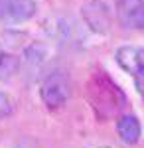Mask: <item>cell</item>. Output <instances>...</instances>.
Instances as JSON below:
<instances>
[{
	"mask_svg": "<svg viewBox=\"0 0 144 148\" xmlns=\"http://www.w3.org/2000/svg\"><path fill=\"white\" fill-rule=\"evenodd\" d=\"M81 18L91 32L109 34L112 26V12L103 0H89L81 6Z\"/></svg>",
	"mask_w": 144,
	"mask_h": 148,
	"instance_id": "obj_3",
	"label": "cell"
},
{
	"mask_svg": "<svg viewBox=\"0 0 144 148\" xmlns=\"http://www.w3.org/2000/svg\"><path fill=\"white\" fill-rule=\"evenodd\" d=\"M0 53H2V46H0Z\"/></svg>",
	"mask_w": 144,
	"mask_h": 148,
	"instance_id": "obj_11",
	"label": "cell"
},
{
	"mask_svg": "<svg viewBox=\"0 0 144 148\" xmlns=\"http://www.w3.org/2000/svg\"><path fill=\"white\" fill-rule=\"evenodd\" d=\"M14 109H16L14 99H12L8 93H2V91H0V119L10 116V114L14 113Z\"/></svg>",
	"mask_w": 144,
	"mask_h": 148,
	"instance_id": "obj_9",
	"label": "cell"
},
{
	"mask_svg": "<svg viewBox=\"0 0 144 148\" xmlns=\"http://www.w3.org/2000/svg\"><path fill=\"white\" fill-rule=\"evenodd\" d=\"M87 99L99 119H111L112 114H117L126 105L124 93L105 71L93 73V77L89 79Z\"/></svg>",
	"mask_w": 144,
	"mask_h": 148,
	"instance_id": "obj_1",
	"label": "cell"
},
{
	"mask_svg": "<svg viewBox=\"0 0 144 148\" xmlns=\"http://www.w3.org/2000/svg\"><path fill=\"white\" fill-rule=\"evenodd\" d=\"M18 67H20V57L2 49V53H0V79H10L18 71Z\"/></svg>",
	"mask_w": 144,
	"mask_h": 148,
	"instance_id": "obj_8",
	"label": "cell"
},
{
	"mask_svg": "<svg viewBox=\"0 0 144 148\" xmlns=\"http://www.w3.org/2000/svg\"><path fill=\"white\" fill-rule=\"evenodd\" d=\"M40 97L47 109H61L71 97V81L63 71H51L40 87Z\"/></svg>",
	"mask_w": 144,
	"mask_h": 148,
	"instance_id": "obj_2",
	"label": "cell"
},
{
	"mask_svg": "<svg viewBox=\"0 0 144 148\" xmlns=\"http://www.w3.org/2000/svg\"><path fill=\"white\" fill-rule=\"evenodd\" d=\"M119 67L130 73L134 79L144 77V47L142 46H121L115 51Z\"/></svg>",
	"mask_w": 144,
	"mask_h": 148,
	"instance_id": "obj_6",
	"label": "cell"
},
{
	"mask_svg": "<svg viewBox=\"0 0 144 148\" xmlns=\"http://www.w3.org/2000/svg\"><path fill=\"white\" fill-rule=\"evenodd\" d=\"M115 16L126 30H144V0H117Z\"/></svg>",
	"mask_w": 144,
	"mask_h": 148,
	"instance_id": "obj_5",
	"label": "cell"
},
{
	"mask_svg": "<svg viewBox=\"0 0 144 148\" xmlns=\"http://www.w3.org/2000/svg\"><path fill=\"white\" fill-rule=\"evenodd\" d=\"M38 12L36 0H0V22L22 24L32 20Z\"/></svg>",
	"mask_w": 144,
	"mask_h": 148,
	"instance_id": "obj_4",
	"label": "cell"
},
{
	"mask_svg": "<svg viewBox=\"0 0 144 148\" xmlns=\"http://www.w3.org/2000/svg\"><path fill=\"white\" fill-rule=\"evenodd\" d=\"M117 130H119L121 140L126 142V144H136L140 140V136H142L140 121L134 114H122L121 119L117 121Z\"/></svg>",
	"mask_w": 144,
	"mask_h": 148,
	"instance_id": "obj_7",
	"label": "cell"
},
{
	"mask_svg": "<svg viewBox=\"0 0 144 148\" xmlns=\"http://www.w3.org/2000/svg\"><path fill=\"white\" fill-rule=\"evenodd\" d=\"M134 85H136V91H138V95L144 99V77H140V79H134Z\"/></svg>",
	"mask_w": 144,
	"mask_h": 148,
	"instance_id": "obj_10",
	"label": "cell"
}]
</instances>
